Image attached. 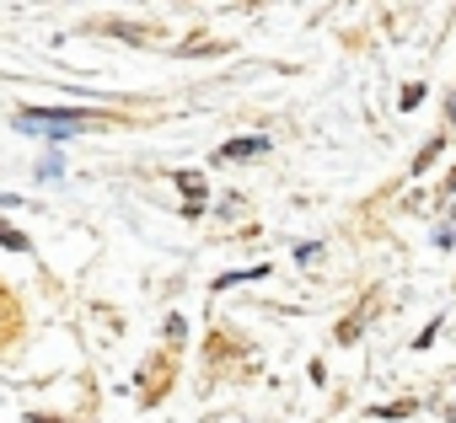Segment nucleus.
<instances>
[{
    "label": "nucleus",
    "instance_id": "f257e3e1",
    "mask_svg": "<svg viewBox=\"0 0 456 423\" xmlns=\"http://www.w3.org/2000/svg\"><path fill=\"white\" fill-rule=\"evenodd\" d=\"M248 156H264V140H232V145H220V161H248Z\"/></svg>",
    "mask_w": 456,
    "mask_h": 423
},
{
    "label": "nucleus",
    "instance_id": "f03ea898",
    "mask_svg": "<svg viewBox=\"0 0 456 423\" xmlns=\"http://www.w3.org/2000/svg\"><path fill=\"white\" fill-rule=\"evenodd\" d=\"M0 242H6V247H17V252L28 247V236H17V231H6V226H0Z\"/></svg>",
    "mask_w": 456,
    "mask_h": 423
},
{
    "label": "nucleus",
    "instance_id": "7ed1b4c3",
    "mask_svg": "<svg viewBox=\"0 0 456 423\" xmlns=\"http://www.w3.org/2000/svg\"><path fill=\"white\" fill-rule=\"evenodd\" d=\"M451 188H456V172H451Z\"/></svg>",
    "mask_w": 456,
    "mask_h": 423
}]
</instances>
